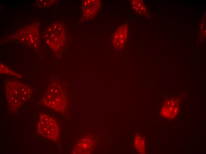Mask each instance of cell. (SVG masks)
<instances>
[{
    "mask_svg": "<svg viewBox=\"0 0 206 154\" xmlns=\"http://www.w3.org/2000/svg\"><path fill=\"white\" fill-rule=\"evenodd\" d=\"M38 130L43 136L53 140L56 139L59 134V128L55 120L44 114L40 116Z\"/></svg>",
    "mask_w": 206,
    "mask_h": 154,
    "instance_id": "277c9868",
    "label": "cell"
},
{
    "mask_svg": "<svg viewBox=\"0 0 206 154\" xmlns=\"http://www.w3.org/2000/svg\"><path fill=\"white\" fill-rule=\"evenodd\" d=\"M179 103V100L175 98L166 101L161 109V115L170 119L174 118L178 111Z\"/></svg>",
    "mask_w": 206,
    "mask_h": 154,
    "instance_id": "5b68a950",
    "label": "cell"
},
{
    "mask_svg": "<svg viewBox=\"0 0 206 154\" xmlns=\"http://www.w3.org/2000/svg\"><path fill=\"white\" fill-rule=\"evenodd\" d=\"M0 66L1 73L10 74L18 78H21V76L19 73L9 69L3 64L1 63Z\"/></svg>",
    "mask_w": 206,
    "mask_h": 154,
    "instance_id": "7c38bea8",
    "label": "cell"
},
{
    "mask_svg": "<svg viewBox=\"0 0 206 154\" xmlns=\"http://www.w3.org/2000/svg\"><path fill=\"white\" fill-rule=\"evenodd\" d=\"M134 146L139 153L144 154L145 152V144L144 139L139 134H137L134 139Z\"/></svg>",
    "mask_w": 206,
    "mask_h": 154,
    "instance_id": "30bf717a",
    "label": "cell"
},
{
    "mask_svg": "<svg viewBox=\"0 0 206 154\" xmlns=\"http://www.w3.org/2000/svg\"><path fill=\"white\" fill-rule=\"evenodd\" d=\"M46 34L47 43L54 50H59L63 45L65 33L63 27L59 23H54L48 28Z\"/></svg>",
    "mask_w": 206,
    "mask_h": 154,
    "instance_id": "3957f363",
    "label": "cell"
},
{
    "mask_svg": "<svg viewBox=\"0 0 206 154\" xmlns=\"http://www.w3.org/2000/svg\"><path fill=\"white\" fill-rule=\"evenodd\" d=\"M94 145L92 139L88 136L81 138L76 143L73 150V153L88 154L92 150Z\"/></svg>",
    "mask_w": 206,
    "mask_h": 154,
    "instance_id": "52a82bcc",
    "label": "cell"
},
{
    "mask_svg": "<svg viewBox=\"0 0 206 154\" xmlns=\"http://www.w3.org/2000/svg\"><path fill=\"white\" fill-rule=\"evenodd\" d=\"M131 4L133 9L137 13L141 14L145 11L144 6L141 1L132 0Z\"/></svg>",
    "mask_w": 206,
    "mask_h": 154,
    "instance_id": "8fae6325",
    "label": "cell"
},
{
    "mask_svg": "<svg viewBox=\"0 0 206 154\" xmlns=\"http://www.w3.org/2000/svg\"><path fill=\"white\" fill-rule=\"evenodd\" d=\"M33 26L28 28L23 32L24 33L22 36H21L23 40H25V43L30 46L36 47L37 46L39 41V34L37 29Z\"/></svg>",
    "mask_w": 206,
    "mask_h": 154,
    "instance_id": "9c48e42d",
    "label": "cell"
},
{
    "mask_svg": "<svg viewBox=\"0 0 206 154\" xmlns=\"http://www.w3.org/2000/svg\"><path fill=\"white\" fill-rule=\"evenodd\" d=\"M42 101L45 105L59 112H64L67 108L65 93L63 87L58 83H53L49 86Z\"/></svg>",
    "mask_w": 206,
    "mask_h": 154,
    "instance_id": "7a4b0ae2",
    "label": "cell"
},
{
    "mask_svg": "<svg viewBox=\"0 0 206 154\" xmlns=\"http://www.w3.org/2000/svg\"><path fill=\"white\" fill-rule=\"evenodd\" d=\"M128 26L124 24L119 27L114 33L113 43L115 48L120 50L124 46L127 35Z\"/></svg>",
    "mask_w": 206,
    "mask_h": 154,
    "instance_id": "ba28073f",
    "label": "cell"
},
{
    "mask_svg": "<svg viewBox=\"0 0 206 154\" xmlns=\"http://www.w3.org/2000/svg\"><path fill=\"white\" fill-rule=\"evenodd\" d=\"M101 1L99 0H86L82 5L83 15L86 20L93 17L100 9Z\"/></svg>",
    "mask_w": 206,
    "mask_h": 154,
    "instance_id": "8992f818",
    "label": "cell"
},
{
    "mask_svg": "<svg viewBox=\"0 0 206 154\" xmlns=\"http://www.w3.org/2000/svg\"><path fill=\"white\" fill-rule=\"evenodd\" d=\"M5 92L9 108L15 110L28 100L31 89L29 86L18 81H10L6 84Z\"/></svg>",
    "mask_w": 206,
    "mask_h": 154,
    "instance_id": "6da1fadb",
    "label": "cell"
}]
</instances>
